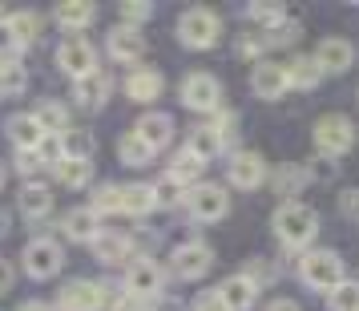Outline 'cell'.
<instances>
[{
	"label": "cell",
	"mask_w": 359,
	"mask_h": 311,
	"mask_svg": "<svg viewBox=\"0 0 359 311\" xmlns=\"http://www.w3.org/2000/svg\"><path fill=\"white\" fill-rule=\"evenodd\" d=\"M210 130L218 133V142H222V150H226V146H234V142H238V117L226 110V114H218L210 121Z\"/></svg>",
	"instance_id": "40"
},
{
	"label": "cell",
	"mask_w": 359,
	"mask_h": 311,
	"mask_svg": "<svg viewBox=\"0 0 359 311\" xmlns=\"http://www.w3.org/2000/svg\"><path fill=\"white\" fill-rule=\"evenodd\" d=\"M149 211H158V190H154L149 182H130V186H121V214L146 218Z\"/></svg>",
	"instance_id": "20"
},
{
	"label": "cell",
	"mask_w": 359,
	"mask_h": 311,
	"mask_svg": "<svg viewBox=\"0 0 359 311\" xmlns=\"http://www.w3.org/2000/svg\"><path fill=\"white\" fill-rule=\"evenodd\" d=\"M230 186H238V190H259L262 182H266V158H262L259 150H238L234 158H230Z\"/></svg>",
	"instance_id": "11"
},
{
	"label": "cell",
	"mask_w": 359,
	"mask_h": 311,
	"mask_svg": "<svg viewBox=\"0 0 359 311\" xmlns=\"http://www.w3.org/2000/svg\"><path fill=\"white\" fill-rule=\"evenodd\" d=\"M327 295H331V299H327V303H331V311H359V283H355V279H343V283H335Z\"/></svg>",
	"instance_id": "35"
},
{
	"label": "cell",
	"mask_w": 359,
	"mask_h": 311,
	"mask_svg": "<svg viewBox=\"0 0 359 311\" xmlns=\"http://www.w3.org/2000/svg\"><path fill=\"white\" fill-rule=\"evenodd\" d=\"M266 311H299V307H294L291 299H275V303H271Z\"/></svg>",
	"instance_id": "53"
},
{
	"label": "cell",
	"mask_w": 359,
	"mask_h": 311,
	"mask_svg": "<svg viewBox=\"0 0 359 311\" xmlns=\"http://www.w3.org/2000/svg\"><path fill=\"white\" fill-rule=\"evenodd\" d=\"M234 49H238V57H259V53H262V41H259V37H250V33H243Z\"/></svg>",
	"instance_id": "45"
},
{
	"label": "cell",
	"mask_w": 359,
	"mask_h": 311,
	"mask_svg": "<svg viewBox=\"0 0 359 311\" xmlns=\"http://www.w3.org/2000/svg\"><path fill=\"white\" fill-rule=\"evenodd\" d=\"M20 267H25L29 279H53L61 271V246L53 239H33L25 246V255H20Z\"/></svg>",
	"instance_id": "10"
},
{
	"label": "cell",
	"mask_w": 359,
	"mask_h": 311,
	"mask_svg": "<svg viewBox=\"0 0 359 311\" xmlns=\"http://www.w3.org/2000/svg\"><path fill=\"white\" fill-rule=\"evenodd\" d=\"M105 45H109V57L133 65V61H142V53H146V37H142V29H133V25H117V29H109Z\"/></svg>",
	"instance_id": "18"
},
{
	"label": "cell",
	"mask_w": 359,
	"mask_h": 311,
	"mask_svg": "<svg viewBox=\"0 0 359 311\" xmlns=\"http://www.w3.org/2000/svg\"><path fill=\"white\" fill-rule=\"evenodd\" d=\"M126 295L142 299V303L162 295V267L154 259H130V267H126Z\"/></svg>",
	"instance_id": "9"
},
{
	"label": "cell",
	"mask_w": 359,
	"mask_h": 311,
	"mask_svg": "<svg viewBox=\"0 0 359 311\" xmlns=\"http://www.w3.org/2000/svg\"><path fill=\"white\" fill-rule=\"evenodd\" d=\"M13 279H17V275H13V263L0 259V291H8V287H13Z\"/></svg>",
	"instance_id": "51"
},
{
	"label": "cell",
	"mask_w": 359,
	"mask_h": 311,
	"mask_svg": "<svg viewBox=\"0 0 359 311\" xmlns=\"http://www.w3.org/2000/svg\"><path fill=\"white\" fill-rule=\"evenodd\" d=\"M17 202H20V211L29 214V218H45V214L53 211V190L45 186V182H25Z\"/></svg>",
	"instance_id": "24"
},
{
	"label": "cell",
	"mask_w": 359,
	"mask_h": 311,
	"mask_svg": "<svg viewBox=\"0 0 359 311\" xmlns=\"http://www.w3.org/2000/svg\"><path fill=\"white\" fill-rule=\"evenodd\" d=\"M36 162L41 166H61L65 162V146H61V138H57V133H45V138H41V142H36Z\"/></svg>",
	"instance_id": "38"
},
{
	"label": "cell",
	"mask_w": 359,
	"mask_h": 311,
	"mask_svg": "<svg viewBox=\"0 0 359 311\" xmlns=\"http://www.w3.org/2000/svg\"><path fill=\"white\" fill-rule=\"evenodd\" d=\"M61 230H65V239H73V243H93L101 234V218L89 206H77V211H69L61 218Z\"/></svg>",
	"instance_id": "21"
},
{
	"label": "cell",
	"mask_w": 359,
	"mask_h": 311,
	"mask_svg": "<svg viewBox=\"0 0 359 311\" xmlns=\"http://www.w3.org/2000/svg\"><path fill=\"white\" fill-rule=\"evenodd\" d=\"M271 227H275V239L287 251H307L315 243V234H319V214L303 206V202H283L271 218Z\"/></svg>",
	"instance_id": "1"
},
{
	"label": "cell",
	"mask_w": 359,
	"mask_h": 311,
	"mask_svg": "<svg viewBox=\"0 0 359 311\" xmlns=\"http://www.w3.org/2000/svg\"><path fill=\"white\" fill-rule=\"evenodd\" d=\"M33 117H36V126H41L45 133H57V138H61V133L69 130V110L61 105V101H41Z\"/></svg>",
	"instance_id": "28"
},
{
	"label": "cell",
	"mask_w": 359,
	"mask_h": 311,
	"mask_svg": "<svg viewBox=\"0 0 359 311\" xmlns=\"http://www.w3.org/2000/svg\"><path fill=\"white\" fill-rule=\"evenodd\" d=\"M246 13H250V20H255V25L275 29V25H283V20H287V4H278V0H255Z\"/></svg>",
	"instance_id": "34"
},
{
	"label": "cell",
	"mask_w": 359,
	"mask_h": 311,
	"mask_svg": "<svg viewBox=\"0 0 359 311\" xmlns=\"http://www.w3.org/2000/svg\"><path fill=\"white\" fill-rule=\"evenodd\" d=\"M355 126H351V117L343 114H327L315 121V146H319V154L323 158H339V154H347V150H355Z\"/></svg>",
	"instance_id": "4"
},
{
	"label": "cell",
	"mask_w": 359,
	"mask_h": 311,
	"mask_svg": "<svg viewBox=\"0 0 359 311\" xmlns=\"http://www.w3.org/2000/svg\"><path fill=\"white\" fill-rule=\"evenodd\" d=\"M186 150L194 154L198 162H210V158H218V154H222V142H218V133H214L210 126H198V130H190Z\"/></svg>",
	"instance_id": "29"
},
{
	"label": "cell",
	"mask_w": 359,
	"mask_h": 311,
	"mask_svg": "<svg viewBox=\"0 0 359 311\" xmlns=\"http://www.w3.org/2000/svg\"><path fill=\"white\" fill-rule=\"evenodd\" d=\"M315 65L319 73H347V69L355 65V49H351V41H343V37H327L319 41V49H315Z\"/></svg>",
	"instance_id": "16"
},
{
	"label": "cell",
	"mask_w": 359,
	"mask_h": 311,
	"mask_svg": "<svg viewBox=\"0 0 359 311\" xmlns=\"http://www.w3.org/2000/svg\"><path fill=\"white\" fill-rule=\"evenodd\" d=\"M299 279L307 283L311 291H331L335 283H343V259L335 251H327V246H315L307 251L303 259H299Z\"/></svg>",
	"instance_id": "3"
},
{
	"label": "cell",
	"mask_w": 359,
	"mask_h": 311,
	"mask_svg": "<svg viewBox=\"0 0 359 311\" xmlns=\"http://www.w3.org/2000/svg\"><path fill=\"white\" fill-rule=\"evenodd\" d=\"M4 178H8V170H4V162H0V186H4Z\"/></svg>",
	"instance_id": "55"
},
{
	"label": "cell",
	"mask_w": 359,
	"mask_h": 311,
	"mask_svg": "<svg viewBox=\"0 0 359 311\" xmlns=\"http://www.w3.org/2000/svg\"><path fill=\"white\" fill-rule=\"evenodd\" d=\"M182 105H186L190 114H218V105H222V85H218V77L194 69V73L182 81Z\"/></svg>",
	"instance_id": "6"
},
{
	"label": "cell",
	"mask_w": 359,
	"mask_h": 311,
	"mask_svg": "<svg viewBox=\"0 0 359 311\" xmlns=\"http://www.w3.org/2000/svg\"><path fill=\"white\" fill-rule=\"evenodd\" d=\"M218 37H222V20L206 4H194L178 17V41L186 49H214Z\"/></svg>",
	"instance_id": "2"
},
{
	"label": "cell",
	"mask_w": 359,
	"mask_h": 311,
	"mask_svg": "<svg viewBox=\"0 0 359 311\" xmlns=\"http://www.w3.org/2000/svg\"><path fill=\"white\" fill-rule=\"evenodd\" d=\"M117 158H121L126 166H146L149 158H154V150H149L137 133H126V138L117 142Z\"/></svg>",
	"instance_id": "33"
},
{
	"label": "cell",
	"mask_w": 359,
	"mask_h": 311,
	"mask_svg": "<svg viewBox=\"0 0 359 311\" xmlns=\"http://www.w3.org/2000/svg\"><path fill=\"white\" fill-rule=\"evenodd\" d=\"M121 25H133V29H137V25H142V20H149L154 17V4H149V0H126V4H121Z\"/></svg>",
	"instance_id": "41"
},
{
	"label": "cell",
	"mask_w": 359,
	"mask_h": 311,
	"mask_svg": "<svg viewBox=\"0 0 359 311\" xmlns=\"http://www.w3.org/2000/svg\"><path fill=\"white\" fill-rule=\"evenodd\" d=\"M126 98L137 101V105H149V101H158L162 98V89H165V77H162V69H154V65H133L130 73H126Z\"/></svg>",
	"instance_id": "12"
},
{
	"label": "cell",
	"mask_w": 359,
	"mask_h": 311,
	"mask_svg": "<svg viewBox=\"0 0 359 311\" xmlns=\"http://www.w3.org/2000/svg\"><path fill=\"white\" fill-rule=\"evenodd\" d=\"M8 25H13V33H17L20 49H25V45H33L36 33H41V17H36V13H13Z\"/></svg>",
	"instance_id": "37"
},
{
	"label": "cell",
	"mask_w": 359,
	"mask_h": 311,
	"mask_svg": "<svg viewBox=\"0 0 359 311\" xmlns=\"http://www.w3.org/2000/svg\"><path fill=\"white\" fill-rule=\"evenodd\" d=\"M250 89H255V98L262 101H278L291 81H287V65H275V61H259L255 73H250Z\"/></svg>",
	"instance_id": "15"
},
{
	"label": "cell",
	"mask_w": 359,
	"mask_h": 311,
	"mask_svg": "<svg viewBox=\"0 0 359 311\" xmlns=\"http://www.w3.org/2000/svg\"><path fill=\"white\" fill-rule=\"evenodd\" d=\"M4 230H8V214L0 211V234H4Z\"/></svg>",
	"instance_id": "54"
},
{
	"label": "cell",
	"mask_w": 359,
	"mask_h": 311,
	"mask_svg": "<svg viewBox=\"0 0 359 311\" xmlns=\"http://www.w3.org/2000/svg\"><path fill=\"white\" fill-rule=\"evenodd\" d=\"M266 178L275 182L278 194H283V198L291 194V202H294V194H299V190L311 182V174H307V166H278L275 174H266Z\"/></svg>",
	"instance_id": "27"
},
{
	"label": "cell",
	"mask_w": 359,
	"mask_h": 311,
	"mask_svg": "<svg viewBox=\"0 0 359 311\" xmlns=\"http://www.w3.org/2000/svg\"><path fill=\"white\" fill-rule=\"evenodd\" d=\"M339 202H343V214H359V190H343Z\"/></svg>",
	"instance_id": "49"
},
{
	"label": "cell",
	"mask_w": 359,
	"mask_h": 311,
	"mask_svg": "<svg viewBox=\"0 0 359 311\" xmlns=\"http://www.w3.org/2000/svg\"><path fill=\"white\" fill-rule=\"evenodd\" d=\"M287 81H291V89H315V85L323 81V73L315 65V57H294L291 65H287Z\"/></svg>",
	"instance_id": "30"
},
{
	"label": "cell",
	"mask_w": 359,
	"mask_h": 311,
	"mask_svg": "<svg viewBox=\"0 0 359 311\" xmlns=\"http://www.w3.org/2000/svg\"><path fill=\"white\" fill-rule=\"evenodd\" d=\"M214 291H218V299L226 303V311H250L255 299H259V287H255L246 275H226Z\"/></svg>",
	"instance_id": "19"
},
{
	"label": "cell",
	"mask_w": 359,
	"mask_h": 311,
	"mask_svg": "<svg viewBox=\"0 0 359 311\" xmlns=\"http://www.w3.org/2000/svg\"><path fill=\"white\" fill-rule=\"evenodd\" d=\"M89 211L97 214H114V211H121V186H114V182H105V186H97L93 190V206Z\"/></svg>",
	"instance_id": "36"
},
{
	"label": "cell",
	"mask_w": 359,
	"mask_h": 311,
	"mask_svg": "<svg viewBox=\"0 0 359 311\" xmlns=\"http://www.w3.org/2000/svg\"><path fill=\"white\" fill-rule=\"evenodd\" d=\"M186 202V211L194 214L198 223H222L230 214V198L222 186H214V182H198V186H190V194L182 198Z\"/></svg>",
	"instance_id": "7"
},
{
	"label": "cell",
	"mask_w": 359,
	"mask_h": 311,
	"mask_svg": "<svg viewBox=\"0 0 359 311\" xmlns=\"http://www.w3.org/2000/svg\"><path fill=\"white\" fill-rule=\"evenodd\" d=\"M294 37H299V25H287V20H283V25L271 29V37H266L262 45H294Z\"/></svg>",
	"instance_id": "43"
},
{
	"label": "cell",
	"mask_w": 359,
	"mask_h": 311,
	"mask_svg": "<svg viewBox=\"0 0 359 311\" xmlns=\"http://www.w3.org/2000/svg\"><path fill=\"white\" fill-rule=\"evenodd\" d=\"M202 166H206V162H198L190 150H182L178 158L170 162V178H165V182H174L178 190H182V186H198V178H202Z\"/></svg>",
	"instance_id": "26"
},
{
	"label": "cell",
	"mask_w": 359,
	"mask_h": 311,
	"mask_svg": "<svg viewBox=\"0 0 359 311\" xmlns=\"http://www.w3.org/2000/svg\"><path fill=\"white\" fill-rule=\"evenodd\" d=\"M93 17H97V4H89V0H65V4H57L61 29H85V25H93Z\"/></svg>",
	"instance_id": "25"
},
{
	"label": "cell",
	"mask_w": 359,
	"mask_h": 311,
	"mask_svg": "<svg viewBox=\"0 0 359 311\" xmlns=\"http://www.w3.org/2000/svg\"><path fill=\"white\" fill-rule=\"evenodd\" d=\"M170 267L178 279H202L214 267V251L206 243H182L174 255H170Z\"/></svg>",
	"instance_id": "13"
},
{
	"label": "cell",
	"mask_w": 359,
	"mask_h": 311,
	"mask_svg": "<svg viewBox=\"0 0 359 311\" xmlns=\"http://www.w3.org/2000/svg\"><path fill=\"white\" fill-rule=\"evenodd\" d=\"M154 190H158V206H174V198H178V186H174V182L154 186Z\"/></svg>",
	"instance_id": "48"
},
{
	"label": "cell",
	"mask_w": 359,
	"mask_h": 311,
	"mask_svg": "<svg viewBox=\"0 0 359 311\" xmlns=\"http://www.w3.org/2000/svg\"><path fill=\"white\" fill-rule=\"evenodd\" d=\"M89 178H93V162L65 158V162L57 166V182H61L65 190H81V186H89Z\"/></svg>",
	"instance_id": "31"
},
{
	"label": "cell",
	"mask_w": 359,
	"mask_h": 311,
	"mask_svg": "<svg viewBox=\"0 0 359 311\" xmlns=\"http://www.w3.org/2000/svg\"><path fill=\"white\" fill-rule=\"evenodd\" d=\"M109 307H114V311H146V303H142V299H130V295H126V299H114Z\"/></svg>",
	"instance_id": "50"
},
{
	"label": "cell",
	"mask_w": 359,
	"mask_h": 311,
	"mask_svg": "<svg viewBox=\"0 0 359 311\" xmlns=\"http://www.w3.org/2000/svg\"><path fill=\"white\" fill-rule=\"evenodd\" d=\"M61 146H65V158H77V162H93V133L69 130V133H61Z\"/></svg>",
	"instance_id": "32"
},
{
	"label": "cell",
	"mask_w": 359,
	"mask_h": 311,
	"mask_svg": "<svg viewBox=\"0 0 359 311\" xmlns=\"http://www.w3.org/2000/svg\"><path fill=\"white\" fill-rule=\"evenodd\" d=\"M4 133L13 138V146L17 150H36V142L45 138V130L36 126L33 114H13L8 121H4Z\"/></svg>",
	"instance_id": "23"
},
{
	"label": "cell",
	"mask_w": 359,
	"mask_h": 311,
	"mask_svg": "<svg viewBox=\"0 0 359 311\" xmlns=\"http://www.w3.org/2000/svg\"><path fill=\"white\" fill-rule=\"evenodd\" d=\"M109 287L93 283V279H69L61 295H57V311H101L109 307Z\"/></svg>",
	"instance_id": "5"
},
{
	"label": "cell",
	"mask_w": 359,
	"mask_h": 311,
	"mask_svg": "<svg viewBox=\"0 0 359 311\" xmlns=\"http://www.w3.org/2000/svg\"><path fill=\"white\" fill-rule=\"evenodd\" d=\"M17 166H20V174H36V170H41L33 150H17Z\"/></svg>",
	"instance_id": "46"
},
{
	"label": "cell",
	"mask_w": 359,
	"mask_h": 311,
	"mask_svg": "<svg viewBox=\"0 0 359 311\" xmlns=\"http://www.w3.org/2000/svg\"><path fill=\"white\" fill-rule=\"evenodd\" d=\"M109 93H114V81H109V73L105 69H93L89 77H81V81H73V101L81 105V110H105V101H109Z\"/></svg>",
	"instance_id": "14"
},
{
	"label": "cell",
	"mask_w": 359,
	"mask_h": 311,
	"mask_svg": "<svg viewBox=\"0 0 359 311\" xmlns=\"http://www.w3.org/2000/svg\"><path fill=\"white\" fill-rule=\"evenodd\" d=\"M57 69H61L65 77H73V81H81V77H89V73L97 69V53H93L89 41L69 37V41H61V49H57Z\"/></svg>",
	"instance_id": "8"
},
{
	"label": "cell",
	"mask_w": 359,
	"mask_h": 311,
	"mask_svg": "<svg viewBox=\"0 0 359 311\" xmlns=\"http://www.w3.org/2000/svg\"><path fill=\"white\" fill-rule=\"evenodd\" d=\"M194 311H226V303L218 299V291H202L194 299Z\"/></svg>",
	"instance_id": "44"
},
{
	"label": "cell",
	"mask_w": 359,
	"mask_h": 311,
	"mask_svg": "<svg viewBox=\"0 0 359 311\" xmlns=\"http://www.w3.org/2000/svg\"><path fill=\"white\" fill-rule=\"evenodd\" d=\"M133 133H137V138L158 154V150L170 146V138H174V121H170L165 114H146L137 126H133Z\"/></svg>",
	"instance_id": "22"
},
{
	"label": "cell",
	"mask_w": 359,
	"mask_h": 311,
	"mask_svg": "<svg viewBox=\"0 0 359 311\" xmlns=\"http://www.w3.org/2000/svg\"><path fill=\"white\" fill-rule=\"evenodd\" d=\"M89 246H93V259L105 263V267H121V263H130V255H133V239L121 234V230H101Z\"/></svg>",
	"instance_id": "17"
},
{
	"label": "cell",
	"mask_w": 359,
	"mask_h": 311,
	"mask_svg": "<svg viewBox=\"0 0 359 311\" xmlns=\"http://www.w3.org/2000/svg\"><path fill=\"white\" fill-rule=\"evenodd\" d=\"M25 89V69H20V61L13 57V61H0V93H20Z\"/></svg>",
	"instance_id": "39"
},
{
	"label": "cell",
	"mask_w": 359,
	"mask_h": 311,
	"mask_svg": "<svg viewBox=\"0 0 359 311\" xmlns=\"http://www.w3.org/2000/svg\"><path fill=\"white\" fill-rule=\"evenodd\" d=\"M307 174L311 178H331V174H335V162H331V158H315Z\"/></svg>",
	"instance_id": "47"
},
{
	"label": "cell",
	"mask_w": 359,
	"mask_h": 311,
	"mask_svg": "<svg viewBox=\"0 0 359 311\" xmlns=\"http://www.w3.org/2000/svg\"><path fill=\"white\" fill-rule=\"evenodd\" d=\"M17 53H20V41H17V33H13V25L0 20V61H13Z\"/></svg>",
	"instance_id": "42"
},
{
	"label": "cell",
	"mask_w": 359,
	"mask_h": 311,
	"mask_svg": "<svg viewBox=\"0 0 359 311\" xmlns=\"http://www.w3.org/2000/svg\"><path fill=\"white\" fill-rule=\"evenodd\" d=\"M20 311H57L53 303H41V299H29V303H20Z\"/></svg>",
	"instance_id": "52"
}]
</instances>
